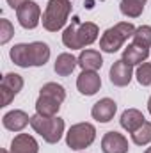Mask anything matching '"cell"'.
<instances>
[{"label": "cell", "instance_id": "cell-1", "mask_svg": "<svg viewBox=\"0 0 151 153\" xmlns=\"http://www.w3.org/2000/svg\"><path fill=\"white\" fill-rule=\"evenodd\" d=\"M98 34H100V29H98L96 23H93V22L82 23L78 16H73L71 25H68L64 29L62 43H64L66 48L78 50V48H84V46L93 45L98 39Z\"/></svg>", "mask_w": 151, "mask_h": 153}, {"label": "cell", "instance_id": "cell-2", "mask_svg": "<svg viewBox=\"0 0 151 153\" xmlns=\"http://www.w3.org/2000/svg\"><path fill=\"white\" fill-rule=\"evenodd\" d=\"M70 13H71L70 0H48L46 9L43 13V27L48 32L61 30L66 25Z\"/></svg>", "mask_w": 151, "mask_h": 153}, {"label": "cell", "instance_id": "cell-3", "mask_svg": "<svg viewBox=\"0 0 151 153\" xmlns=\"http://www.w3.org/2000/svg\"><path fill=\"white\" fill-rule=\"evenodd\" d=\"M133 34H135L133 23L119 22V23H115L114 27L107 29L103 32V36L100 38V48L107 53H114L124 45V41L128 38H133Z\"/></svg>", "mask_w": 151, "mask_h": 153}, {"label": "cell", "instance_id": "cell-4", "mask_svg": "<svg viewBox=\"0 0 151 153\" xmlns=\"http://www.w3.org/2000/svg\"><path fill=\"white\" fill-rule=\"evenodd\" d=\"M30 126L48 144L59 143L61 137H62V134H64V119H61L59 116L44 117V116H41V114H36L30 117Z\"/></svg>", "mask_w": 151, "mask_h": 153}, {"label": "cell", "instance_id": "cell-5", "mask_svg": "<svg viewBox=\"0 0 151 153\" xmlns=\"http://www.w3.org/2000/svg\"><path fill=\"white\" fill-rule=\"evenodd\" d=\"M94 139H96V128L91 123H76L66 134V144L76 152L91 146Z\"/></svg>", "mask_w": 151, "mask_h": 153}, {"label": "cell", "instance_id": "cell-6", "mask_svg": "<svg viewBox=\"0 0 151 153\" xmlns=\"http://www.w3.org/2000/svg\"><path fill=\"white\" fill-rule=\"evenodd\" d=\"M23 87V76L18 75V73H7L4 75L2 82H0V94H2V105L0 107H5L9 105L14 96L21 91Z\"/></svg>", "mask_w": 151, "mask_h": 153}, {"label": "cell", "instance_id": "cell-7", "mask_svg": "<svg viewBox=\"0 0 151 153\" xmlns=\"http://www.w3.org/2000/svg\"><path fill=\"white\" fill-rule=\"evenodd\" d=\"M16 18H18V22H20V25L23 29H29V30L36 29L39 25V22H41V7H39V4L29 0L27 4H23L16 11Z\"/></svg>", "mask_w": 151, "mask_h": 153}, {"label": "cell", "instance_id": "cell-8", "mask_svg": "<svg viewBox=\"0 0 151 153\" xmlns=\"http://www.w3.org/2000/svg\"><path fill=\"white\" fill-rule=\"evenodd\" d=\"M101 87V78L96 71H87V70H82V73L76 78V89L85 94V96H93L100 91Z\"/></svg>", "mask_w": 151, "mask_h": 153}, {"label": "cell", "instance_id": "cell-9", "mask_svg": "<svg viewBox=\"0 0 151 153\" xmlns=\"http://www.w3.org/2000/svg\"><path fill=\"white\" fill-rule=\"evenodd\" d=\"M103 153H128V139L119 132H107L101 139Z\"/></svg>", "mask_w": 151, "mask_h": 153}, {"label": "cell", "instance_id": "cell-10", "mask_svg": "<svg viewBox=\"0 0 151 153\" xmlns=\"http://www.w3.org/2000/svg\"><path fill=\"white\" fill-rule=\"evenodd\" d=\"M109 76H110V82H112L114 85L124 87V85L130 84V80L133 76V71H132V66L130 64H126L123 59H119V61H115L112 66H110Z\"/></svg>", "mask_w": 151, "mask_h": 153}, {"label": "cell", "instance_id": "cell-11", "mask_svg": "<svg viewBox=\"0 0 151 153\" xmlns=\"http://www.w3.org/2000/svg\"><path fill=\"white\" fill-rule=\"evenodd\" d=\"M115 111H117V105H115L114 100H110V98H101L100 102H96V103L93 105L91 116H93L96 121H100V123H109L114 117Z\"/></svg>", "mask_w": 151, "mask_h": 153}, {"label": "cell", "instance_id": "cell-12", "mask_svg": "<svg viewBox=\"0 0 151 153\" xmlns=\"http://www.w3.org/2000/svg\"><path fill=\"white\" fill-rule=\"evenodd\" d=\"M29 123H30L29 114L25 111H20V109L9 111L7 114H4V117H2V125L7 130H11V132H21Z\"/></svg>", "mask_w": 151, "mask_h": 153}, {"label": "cell", "instance_id": "cell-13", "mask_svg": "<svg viewBox=\"0 0 151 153\" xmlns=\"http://www.w3.org/2000/svg\"><path fill=\"white\" fill-rule=\"evenodd\" d=\"M38 152H39L38 141L29 134H18L11 141L9 153H38Z\"/></svg>", "mask_w": 151, "mask_h": 153}, {"label": "cell", "instance_id": "cell-14", "mask_svg": "<svg viewBox=\"0 0 151 153\" xmlns=\"http://www.w3.org/2000/svg\"><path fill=\"white\" fill-rule=\"evenodd\" d=\"M29 57L30 66H44L50 59V46L43 41L29 43Z\"/></svg>", "mask_w": 151, "mask_h": 153}, {"label": "cell", "instance_id": "cell-15", "mask_svg": "<svg viewBox=\"0 0 151 153\" xmlns=\"http://www.w3.org/2000/svg\"><path fill=\"white\" fill-rule=\"evenodd\" d=\"M148 57H150V48H142V46L132 43V45H128V46L123 50V57H121V59H123L126 64L135 66V64L146 62Z\"/></svg>", "mask_w": 151, "mask_h": 153}, {"label": "cell", "instance_id": "cell-16", "mask_svg": "<svg viewBox=\"0 0 151 153\" xmlns=\"http://www.w3.org/2000/svg\"><path fill=\"white\" fill-rule=\"evenodd\" d=\"M144 121H146L144 114H142L141 111H137V109H126V111L121 114V119H119L121 126H123L126 132H130V134H133L137 128H141V126L144 125Z\"/></svg>", "mask_w": 151, "mask_h": 153}, {"label": "cell", "instance_id": "cell-17", "mask_svg": "<svg viewBox=\"0 0 151 153\" xmlns=\"http://www.w3.org/2000/svg\"><path fill=\"white\" fill-rule=\"evenodd\" d=\"M78 66L87 71H98L103 66V59L96 50H82V53L78 55Z\"/></svg>", "mask_w": 151, "mask_h": 153}, {"label": "cell", "instance_id": "cell-18", "mask_svg": "<svg viewBox=\"0 0 151 153\" xmlns=\"http://www.w3.org/2000/svg\"><path fill=\"white\" fill-rule=\"evenodd\" d=\"M59 109H61L59 100L46 96V94H39L38 102H36V114H41L44 117H53V116H57Z\"/></svg>", "mask_w": 151, "mask_h": 153}, {"label": "cell", "instance_id": "cell-19", "mask_svg": "<svg viewBox=\"0 0 151 153\" xmlns=\"http://www.w3.org/2000/svg\"><path fill=\"white\" fill-rule=\"evenodd\" d=\"M76 64H78V59H76L75 55L64 52V53L57 55L53 70H55V73H57L59 76H68V75L73 73V70L76 68Z\"/></svg>", "mask_w": 151, "mask_h": 153}, {"label": "cell", "instance_id": "cell-20", "mask_svg": "<svg viewBox=\"0 0 151 153\" xmlns=\"http://www.w3.org/2000/svg\"><path fill=\"white\" fill-rule=\"evenodd\" d=\"M9 57L11 61L20 66V68H29L30 66V57H29V43H20V45H14L9 52Z\"/></svg>", "mask_w": 151, "mask_h": 153}, {"label": "cell", "instance_id": "cell-21", "mask_svg": "<svg viewBox=\"0 0 151 153\" xmlns=\"http://www.w3.org/2000/svg\"><path fill=\"white\" fill-rule=\"evenodd\" d=\"M148 0H121L119 4V9L124 16L128 18H139L144 11V5H146Z\"/></svg>", "mask_w": 151, "mask_h": 153}, {"label": "cell", "instance_id": "cell-22", "mask_svg": "<svg viewBox=\"0 0 151 153\" xmlns=\"http://www.w3.org/2000/svg\"><path fill=\"white\" fill-rule=\"evenodd\" d=\"M132 141L137 144V146H146L151 143V123L150 121H144V125L141 128H137L133 134H132Z\"/></svg>", "mask_w": 151, "mask_h": 153}, {"label": "cell", "instance_id": "cell-23", "mask_svg": "<svg viewBox=\"0 0 151 153\" xmlns=\"http://www.w3.org/2000/svg\"><path fill=\"white\" fill-rule=\"evenodd\" d=\"M39 94L52 96V98L59 100L61 103L66 100V91H64V87H62L61 84H57V82H48V84H44V85L41 87V93H39Z\"/></svg>", "mask_w": 151, "mask_h": 153}, {"label": "cell", "instance_id": "cell-24", "mask_svg": "<svg viewBox=\"0 0 151 153\" xmlns=\"http://www.w3.org/2000/svg\"><path fill=\"white\" fill-rule=\"evenodd\" d=\"M133 43L142 46V48H151V27L150 25H142V27L135 29Z\"/></svg>", "mask_w": 151, "mask_h": 153}, {"label": "cell", "instance_id": "cell-25", "mask_svg": "<svg viewBox=\"0 0 151 153\" xmlns=\"http://www.w3.org/2000/svg\"><path fill=\"white\" fill-rule=\"evenodd\" d=\"M135 76L141 85H151V62H142L137 68Z\"/></svg>", "mask_w": 151, "mask_h": 153}, {"label": "cell", "instance_id": "cell-26", "mask_svg": "<svg viewBox=\"0 0 151 153\" xmlns=\"http://www.w3.org/2000/svg\"><path fill=\"white\" fill-rule=\"evenodd\" d=\"M14 36V27L11 25V22L9 20H5V18H2L0 20V43L2 45H5L9 39Z\"/></svg>", "mask_w": 151, "mask_h": 153}, {"label": "cell", "instance_id": "cell-27", "mask_svg": "<svg viewBox=\"0 0 151 153\" xmlns=\"http://www.w3.org/2000/svg\"><path fill=\"white\" fill-rule=\"evenodd\" d=\"M27 2H29V0H7V4H9L13 9H16V11H18L23 4H27Z\"/></svg>", "mask_w": 151, "mask_h": 153}, {"label": "cell", "instance_id": "cell-28", "mask_svg": "<svg viewBox=\"0 0 151 153\" xmlns=\"http://www.w3.org/2000/svg\"><path fill=\"white\" fill-rule=\"evenodd\" d=\"M148 111H150V114H151V96H150V100H148Z\"/></svg>", "mask_w": 151, "mask_h": 153}, {"label": "cell", "instance_id": "cell-29", "mask_svg": "<svg viewBox=\"0 0 151 153\" xmlns=\"http://www.w3.org/2000/svg\"><path fill=\"white\" fill-rule=\"evenodd\" d=\"M144 153H151V146H150V148H148V150H146Z\"/></svg>", "mask_w": 151, "mask_h": 153}, {"label": "cell", "instance_id": "cell-30", "mask_svg": "<svg viewBox=\"0 0 151 153\" xmlns=\"http://www.w3.org/2000/svg\"><path fill=\"white\" fill-rule=\"evenodd\" d=\"M0 153H9L7 150H0Z\"/></svg>", "mask_w": 151, "mask_h": 153}]
</instances>
